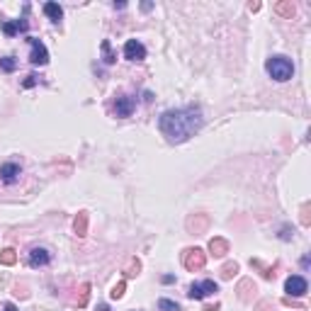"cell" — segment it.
Segmentation results:
<instances>
[{
    "label": "cell",
    "mask_w": 311,
    "mask_h": 311,
    "mask_svg": "<svg viewBox=\"0 0 311 311\" xmlns=\"http://www.w3.org/2000/svg\"><path fill=\"white\" fill-rule=\"evenodd\" d=\"M29 46H32V51H29V61L34 63V66H46L49 63V51H46V46L37 39V37H27Z\"/></svg>",
    "instance_id": "4"
},
{
    "label": "cell",
    "mask_w": 311,
    "mask_h": 311,
    "mask_svg": "<svg viewBox=\"0 0 311 311\" xmlns=\"http://www.w3.org/2000/svg\"><path fill=\"white\" fill-rule=\"evenodd\" d=\"M97 311H110V307L107 304H97Z\"/></svg>",
    "instance_id": "33"
},
{
    "label": "cell",
    "mask_w": 311,
    "mask_h": 311,
    "mask_svg": "<svg viewBox=\"0 0 311 311\" xmlns=\"http://www.w3.org/2000/svg\"><path fill=\"white\" fill-rule=\"evenodd\" d=\"M17 263V253H15V248H5V251H0V265H15Z\"/></svg>",
    "instance_id": "17"
},
{
    "label": "cell",
    "mask_w": 311,
    "mask_h": 311,
    "mask_svg": "<svg viewBox=\"0 0 311 311\" xmlns=\"http://www.w3.org/2000/svg\"><path fill=\"white\" fill-rule=\"evenodd\" d=\"M134 107H136V102H134L132 95H119V97L114 100V114H117V117H132Z\"/></svg>",
    "instance_id": "9"
},
{
    "label": "cell",
    "mask_w": 311,
    "mask_h": 311,
    "mask_svg": "<svg viewBox=\"0 0 311 311\" xmlns=\"http://www.w3.org/2000/svg\"><path fill=\"white\" fill-rule=\"evenodd\" d=\"M20 175H22V168H20L17 163H2V166H0V180H2L5 185L17 182Z\"/></svg>",
    "instance_id": "10"
},
{
    "label": "cell",
    "mask_w": 311,
    "mask_h": 311,
    "mask_svg": "<svg viewBox=\"0 0 311 311\" xmlns=\"http://www.w3.org/2000/svg\"><path fill=\"white\" fill-rule=\"evenodd\" d=\"M214 292H219V284L214 282V280H204V282H195L190 284V289H187V297L190 299H204V297H209V294H214Z\"/></svg>",
    "instance_id": "5"
},
{
    "label": "cell",
    "mask_w": 311,
    "mask_h": 311,
    "mask_svg": "<svg viewBox=\"0 0 311 311\" xmlns=\"http://www.w3.org/2000/svg\"><path fill=\"white\" fill-rule=\"evenodd\" d=\"M44 15H46L49 20L58 22V20L63 17V7H61L58 2H46V5H44Z\"/></svg>",
    "instance_id": "16"
},
{
    "label": "cell",
    "mask_w": 311,
    "mask_h": 311,
    "mask_svg": "<svg viewBox=\"0 0 311 311\" xmlns=\"http://www.w3.org/2000/svg\"><path fill=\"white\" fill-rule=\"evenodd\" d=\"M204 124L199 105H185L178 110H166L158 119V129L170 143H182L195 136Z\"/></svg>",
    "instance_id": "1"
},
{
    "label": "cell",
    "mask_w": 311,
    "mask_h": 311,
    "mask_svg": "<svg viewBox=\"0 0 311 311\" xmlns=\"http://www.w3.org/2000/svg\"><path fill=\"white\" fill-rule=\"evenodd\" d=\"M2 311H17L15 304H2Z\"/></svg>",
    "instance_id": "30"
},
{
    "label": "cell",
    "mask_w": 311,
    "mask_h": 311,
    "mask_svg": "<svg viewBox=\"0 0 311 311\" xmlns=\"http://www.w3.org/2000/svg\"><path fill=\"white\" fill-rule=\"evenodd\" d=\"M255 311H275V307H272L270 302H258V304H255Z\"/></svg>",
    "instance_id": "27"
},
{
    "label": "cell",
    "mask_w": 311,
    "mask_h": 311,
    "mask_svg": "<svg viewBox=\"0 0 311 311\" xmlns=\"http://www.w3.org/2000/svg\"><path fill=\"white\" fill-rule=\"evenodd\" d=\"M251 289L255 292V284L251 282V280H241V282H238V292H241L238 297H241L243 302H248V292H251Z\"/></svg>",
    "instance_id": "19"
},
{
    "label": "cell",
    "mask_w": 311,
    "mask_h": 311,
    "mask_svg": "<svg viewBox=\"0 0 311 311\" xmlns=\"http://www.w3.org/2000/svg\"><path fill=\"white\" fill-rule=\"evenodd\" d=\"M124 58H129V61H143L146 58V46L139 39H129L124 44Z\"/></svg>",
    "instance_id": "8"
},
{
    "label": "cell",
    "mask_w": 311,
    "mask_h": 311,
    "mask_svg": "<svg viewBox=\"0 0 311 311\" xmlns=\"http://www.w3.org/2000/svg\"><path fill=\"white\" fill-rule=\"evenodd\" d=\"M73 231H76V236H88V212H78V217H76V222H73Z\"/></svg>",
    "instance_id": "14"
},
{
    "label": "cell",
    "mask_w": 311,
    "mask_h": 311,
    "mask_svg": "<svg viewBox=\"0 0 311 311\" xmlns=\"http://www.w3.org/2000/svg\"><path fill=\"white\" fill-rule=\"evenodd\" d=\"M139 270H141V263L134 258V260L124 267V277H127V280H132V277H136V275H139Z\"/></svg>",
    "instance_id": "18"
},
{
    "label": "cell",
    "mask_w": 311,
    "mask_h": 311,
    "mask_svg": "<svg viewBox=\"0 0 311 311\" xmlns=\"http://www.w3.org/2000/svg\"><path fill=\"white\" fill-rule=\"evenodd\" d=\"M307 289H309V284H307L304 277H299V275H292V277H287V282H284V292L292 294V297H304Z\"/></svg>",
    "instance_id": "7"
},
{
    "label": "cell",
    "mask_w": 311,
    "mask_h": 311,
    "mask_svg": "<svg viewBox=\"0 0 311 311\" xmlns=\"http://www.w3.org/2000/svg\"><path fill=\"white\" fill-rule=\"evenodd\" d=\"M265 71H267V76H270L272 81L284 83V81H289V78L294 76V63L287 56H270L267 63H265Z\"/></svg>",
    "instance_id": "2"
},
{
    "label": "cell",
    "mask_w": 311,
    "mask_h": 311,
    "mask_svg": "<svg viewBox=\"0 0 311 311\" xmlns=\"http://www.w3.org/2000/svg\"><path fill=\"white\" fill-rule=\"evenodd\" d=\"M34 83H37V76H27V81H25L22 85H25V88H32Z\"/></svg>",
    "instance_id": "29"
},
{
    "label": "cell",
    "mask_w": 311,
    "mask_h": 311,
    "mask_svg": "<svg viewBox=\"0 0 311 311\" xmlns=\"http://www.w3.org/2000/svg\"><path fill=\"white\" fill-rule=\"evenodd\" d=\"M27 263L32 267H44V265H49L51 263V253H49V248H44V246H34L27 255Z\"/></svg>",
    "instance_id": "6"
},
{
    "label": "cell",
    "mask_w": 311,
    "mask_h": 311,
    "mask_svg": "<svg viewBox=\"0 0 311 311\" xmlns=\"http://www.w3.org/2000/svg\"><path fill=\"white\" fill-rule=\"evenodd\" d=\"M248 7H251V12H258V10H260V2H251Z\"/></svg>",
    "instance_id": "31"
},
{
    "label": "cell",
    "mask_w": 311,
    "mask_h": 311,
    "mask_svg": "<svg viewBox=\"0 0 311 311\" xmlns=\"http://www.w3.org/2000/svg\"><path fill=\"white\" fill-rule=\"evenodd\" d=\"M275 12H277L280 17L292 20V17H294V12H297V7H294V2H292V0H282V2H277V5H275Z\"/></svg>",
    "instance_id": "13"
},
{
    "label": "cell",
    "mask_w": 311,
    "mask_h": 311,
    "mask_svg": "<svg viewBox=\"0 0 311 311\" xmlns=\"http://www.w3.org/2000/svg\"><path fill=\"white\" fill-rule=\"evenodd\" d=\"M182 265L190 270V272H197L207 265V253L202 248H185L182 251Z\"/></svg>",
    "instance_id": "3"
},
{
    "label": "cell",
    "mask_w": 311,
    "mask_h": 311,
    "mask_svg": "<svg viewBox=\"0 0 311 311\" xmlns=\"http://www.w3.org/2000/svg\"><path fill=\"white\" fill-rule=\"evenodd\" d=\"M163 282H166V284H170V282H175V277H173V275H166V277H163Z\"/></svg>",
    "instance_id": "32"
},
{
    "label": "cell",
    "mask_w": 311,
    "mask_h": 311,
    "mask_svg": "<svg viewBox=\"0 0 311 311\" xmlns=\"http://www.w3.org/2000/svg\"><path fill=\"white\" fill-rule=\"evenodd\" d=\"M207 224H209V219H207L204 214H195L192 219H187V228L195 231V233H202V231L207 228Z\"/></svg>",
    "instance_id": "15"
},
{
    "label": "cell",
    "mask_w": 311,
    "mask_h": 311,
    "mask_svg": "<svg viewBox=\"0 0 311 311\" xmlns=\"http://www.w3.org/2000/svg\"><path fill=\"white\" fill-rule=\"evenodd\" d=\"M158 309L161 311H180V307L170 299H158Z\"/></svg>",
    "instance_id": "25"
},
{
    "label": "cell",
    "mask_w": 311,
    "mask_h": 311,
    "mask_svg": "<svg viewBox=\"0 0 311 311\" xmlns=\"http://www.w3.org/2000/svg\"><path fill=\"white\" fill-rule=\"evenodd\" d=\"M27 27H29L27 20H5V22H2V32H5L7 37H15V34L25 32Z\"/></svg>",
    "instance_id": "11"
},
{
    "label": "cell",
    "mask_w": 311,
    "mask_h": 311,
    "mask_svg": "<svg viewBox=\"0 0 311 311\" xmlns=\"http://www.w3.org/2000/svg\"><path fill=\"white\" fill-rule=\"evenodd\" d=\"M236 272H238V265H236V263H226V265L222 267V277H224V280H231Z\"/></svg>",
    "instance_id": "23"
},
{
    "label": "cell",
    "mask_w": 311,
    "mask_h": 311,
    "mask_svg": "<svg viewBox=\"0 0 311 311\" xmlns=\"http://www.w3.org/2000/svg\"><path fill=\"white\" fill-rule=\"evenodd\" d=\"M124 292H127V280H122V282L114 284L112 292H110V297H112V299H122V297H124Z\"/></svg>",
    "instance_id": "22"
},
{
    "label": "cell",
    "mask_w": 311,
    "mask_h": 311,
    "mask_svg": "<svg viewBox=\"0 0 311 311\" xmlns=\"http://www.w3.org/2000/svg\"><path fill=\"white\" fill-rule=\"evenodd\" d=\"M15 294H17V297H22V299H27V297H29L27 287H20V284H17V287H15Z\"/></svg>",
    "instance_id": "28"
},
{
    "label": "cell",
    "mask_w": 311,
    "mask_h": 311,
    "mask_svg": "<svg viewBox=\"0 0 311 311\" xmlns=\"http://www.w3.org/2000/svg\"><path fill=\"white\" fill-rule=\"evenodd\" d=\"M102 61H105V63H114V61H117V56H114V51L107 39L102 42Z\"/></svg>",
    "instance_id": "21"
},
{
    "label": "cell",
    "mask_w": 311,
    "mask_h": 311,
    "mask_svg": "<svg viewBox=\"0 0 311 311\" xmlns=\"http://www.w3.org/2000/svg\"><path fill=\"white\" fill-rule=\"evenodd\" d=\"M17 68V61L12 56H2L0 58V71H5V73H12Z\"/></svg>",
    "instance_id": "20"
},
{
    "label": "cell",
    "mask_w": 311,
    "mask_h": 311,
    "mask_svg": "<svg viewBox=\"0 0 311 311\" xmlns=\"http://www.w3.org/2000/svg\"><path fill=\"white\" fill-rule=\"evenodd\" d=\"M309 212H311V207H309V204H304V207H302V224H304V226H309V224H311Z\"/></svg>",
    "instance_id": "26"
},
{
    "label": "cell",
    "mask_w": 311,
    "mask_h": 311,
    "mask_svg": "<svg viewBox=\"0 0 311 311\" xmlns=\"http://www.w3.org/2000/svg\"><path fill=\"white\" fill-rule=\"evenodd\" d=\"M88 297H90V284L85 282V284H81V292H78V307H85V304H88Z\"/></svg>",
    "instance_id": "24"
},
{
    "label": "cell",
    "mask_w": 311,
    "mask_h": 311,
    "mask_svg": "<svg viewBox=\"0 0 311 311\" xmlns=\"http://www.w3.org/2000/svg\"><path fill=\"white\" fill-rule=\"evenodd\" d=\"M209 253L214 255V258H222V255L228 253V241L226 238H219V236H214L212 241H209Z\"/></svg>",
    "instance_id": "12"
}]
</instances>
